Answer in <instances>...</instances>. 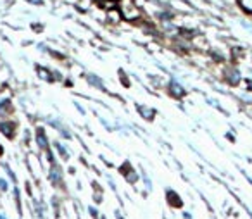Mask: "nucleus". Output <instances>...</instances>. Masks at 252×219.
<instances>
[{
	"label": "nucleus",
	"instance_id": "nucleus-2",
	"mask_svg": "<svg viewBox=\"0 0 252 219\" xmlns=\"http://www.w3.org/2000/svg\"><path fill=\"white\" fill-rule=\"evenodd\" d=\"M32 4H35V5H42L43 4V0H30Z\"/></svg>",
	"mask_w": 252,
	"mask_h": 219
},
{
	"label": "nucleus",
	"instance_id": "nucleus-1",
	"mask_svg": "<svg viewBox=\"0 0 252 219\" xmlns=\"http://www.w3.org/2000/svg\"><path fill=\"white\" fill-rule=\"evenodd\" d=\"M238 5H240L247 14H252V0H238Z\"/></svg>",
	"mask_w": 252,
	"mask_h": 219
}]
</instances>
